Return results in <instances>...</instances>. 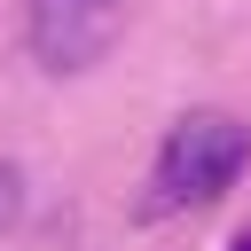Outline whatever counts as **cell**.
Here are the masks:
<instances>
[{"mask_svg": "<svg viewBox=\"0 0 251 251\" xmlns=\"http://www.w3.org/2000/svg\"><path fill=\"white\" fill-rule=\"evenodd\" d=\"M243 165H251V126L227 118V110H188V118L165 133V149H157V180H149L157 196H149V212L220 204Z\"/></svg>", "mask_w": 251, "mask_h": 251, "instance_id": "cell-1", "label": "cell"}, {"mask_svg": "<svg viewBox=\"0 0 251 251\" xmlns=\"http://www.w3.org/2000/svg\"><path fill=\"white\" fill-rule=\"evenodd\" d=\"M126 0H31V55L47 71H86L118 47Z\"/></svg>", "mask_w": 251, "mask_h": 251, "instance_id": "cell-2", "label": "cell"}, {"mask_svg": "<svg viewBox=\"0 0 251 251\" xmlns=\"http://www.w3.org/2000/svg\"><path fill=\"white\" fill-rule=\"evenodd\" d=\"M16 212H24V173H16V165H0V227H8Z\"/></svg>", "mask_w": 251, "mask_h": 251, "instance_id": "cell-3", "label": "cell"}, {"mask_svg": "<svg viewBox=\"0 0 251 251\" xmlns=\"http://www.w3.org/2000/svg\"><path fill=\"white\" fill-rule=\"evenodd\" d=\"M227 251H251V235H235V243H227Z\"/></svg>", "mask_w": 251, "mask_h": 251, "instance_id": "cell-4", "label": "cell"}]
</instances>
